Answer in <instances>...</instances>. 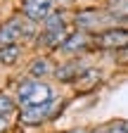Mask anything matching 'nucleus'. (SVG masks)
<instances>
[{
  "label": "nucleus",
  "mask_w": 128,
  "mask_h": 133,
  "mask_svg": "<svg viewBox=\"0 0 128 133\" xmlns=\"http://www.w3.org/2000/svg\"><path fill=\"white\" fill-rule=\"evenodd\" d=\"M19 105L24 109H33V107H40L45 102H52V88L43 83L40 78H33V81H24L19 86Z\"/></svg>",
  "instance_id": "1"
},
{
  "label": "nucleus",
  "mask_w": 128,
  "mask_h": 133,
  "mask_svg": "<svg viewBox=\"0 0 128 133\" xmlns=\"http://www.w3.org/2000/svg\"><path fill=\"white\" fill-rule=\"evenodd\" d=\"M31 36V26L22 19V17H12L10 22H5L0 26V45L7 48V45H14L17 41Z\"/></svg>",
  "instance_id": "2"
},
{
  "label": "nucleus",
  "mask_w": 128,
  "mask_h": 133,
  "mask_svg": "<svg viewBox=\"0 0 128 133\" xmlns=\"http://www.w3.org/2000/svg\"><path fill=\"white\" fill-rule=\"evenodd\" d=\"M93 43L102 48V50H119V48H128V31L126 29H107L102 33L93 38Z\"/></svg>",
  "instance_id": "3"
},
{
  "label": "nucleus",
  "mask_w": 128,
  "mask_h": 133,
  "mask_svg": "<svg viewBox=\"0 0 128 133\" xmlns=\"http://www.w3.org/2000/svg\"><path fill=\"white\" fill-rule=\"evenodd\" d=\"M50 10H52V0H24L22 3V12L31 22L47 19V17H50Z\"/></svg>",
  "instance_id": "4"
},
{
  "label": "nucleus",
  "mask_w": 128,
  "mask_h": 133,
  "mask_svg": "<svg viewBox=\"0 0 128 133\" xmlns=\"http://www.w3.org/2000/svg\"><path fill=\"white\" fill-rule=\"evenodd\" d=\"M67 38L64 36V22L59 14H50L45 19V36H43V43L45 45H62V41Z\"/></svg>",
  "instance_id": "5"
},
{
  "label": "nucleus",
  "mask_w": 128,
  "mask_h": 133,
  "mask_svg": "<svg viewBox=\"0 0 128 133\" xmlns=\"http://www.w3.org/2000/svg\"><path fill=\"white\" fill-rule=\"evenodd\" d=\"M52 107H55V102H45V105L33 107V109H24V112H22V124H29V126L43 124L47 116L52 114Z\"/></svg>",
  "instance_id": "6"
},
{
  "label": "nucleus",
  "mask_w": 128,
  "mask_h": 133,
  "mask_svg": "<svg viewBox=\"0 0 128 133\" xmlns=\"http://www.w3.org/2000/svg\"><path fill=\"white\" fill-rule=\"evenodd\" d=\"M86 45H88V36L83 31H74V33H69V36L62 41L59 48L64 50V52H78V50H83Z\"/></svg>",
  "instance_id": "7"
},
{
  "label": "nucleus",
  "mask_w": 128,
  "mask_h": 133,
  "mask_svg": "<svg viewBox=\"0 0 128 133\" xmlns=\"http://www.w3.org/2000/svg\"><path fill=\"white\" fill-rule=\"evenodd\" d=\"M102 19H114V17H111L109 12L107 14H100V12H83V14H78V24H81L83 29H93L95 24H100Z\"/></svg>",
  "instance_id": "8"
},
{
  "label": "nucleus",
  "mask_w": 128,
  "mask_h": 133,
  "mask_svg": "<svg viewBox=\"0 0 128 133\" xmlns=\"http://www.w3.org/2000/svg\"><path fill=\"white\" fill-rule=\"evenodd\" d=\"M109 14L114 19H128V0H111L109 3Z\"/></svg>",
  "instance_id": "9"
},
{
  "label": "nucleus",
  "mask_w": 128,
  "mask_h": 133,
  "mask_svg": "<svg viewBox=\"0 0 128 133\" xmlns=\"http://www.w3.org/2000/svg\"><path fill=\"white\" fill-rule=\"evenodd\" d=\"M17 55H19V48L17 45H7V48L0 50V62L3 64H12L14 59H17Z\"/></svg>",
  "instance_id": "10"
},
{
  "label": "nucleus",
  "mask_w": 128,
  "mask_h": 133,
  "mask_svg": "<svg viewBox=\"0 0 128 133\" xmlns=\"http://www.w3.org/2000/svg\"><path fill=\"white\" fill-rule=\"evenodd\" d=\"M31 74H33V76L50 74V62H47V59H36L33 64H31Z\"/></svg>",
  "instance_id": "11"
},
{
  "label": "nucleus",
  "mask_w": 128,
  "mask_h": 133,
  "mask_svg": "<svg viewBox=\"0 0 128 133\" xmlns=\"http://www.w3.org/2000/svg\"><path fill=\"white\" fill-rule=\"evenodd\" d=\"M78 66H81V64H67V69H59V71H57V76H59V78H64V81H69L71 76L86 71V66H83V69H78Z\"/></svg>",
  "instance_id": "12"
},
{
  "label": "nucleus",
  "mask_w": 128,
  "mask_h": 133,
  "mask_svg": "<svg viewBox=\"0 0 128 133\" xmlns=\"http://www.w3.org/2000/svg\"><path fill=\"white\" fill-rule=\"evenodd\" d=\"M10 112H14V102L7 95H0V114H10Z\"/></svg>",
  "instance_id": "13"
},
{
  "label": "nucleus",
  "mask_w": 128,
  "mask_h": 133,
  "mask_svg": "<svg viewBox=\"0 0 128 133\" xmlns=\"http://www.w3.org/2000/svg\"><path fill=\"white\" fill-rule=\"evenodd\" d=\"M7 128V119H5V114H0V131H5Z\"/></svg>",
  "instance_id": "14"
},
{
  "label": "nucleus",
  "mask_w": 128,
  "mask_h": 133,
  "mask_svg": "<svg viewBox=\"0 0 128 133\" xmlns=\"http://www.w3.org/2000/svg\"><path fill=\"white\" fill-rule=\"evenodd\" d=\"M71 133H81V131H71Z\"/></svg>",
  "instance_id": "15"
}]
</instances>
